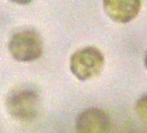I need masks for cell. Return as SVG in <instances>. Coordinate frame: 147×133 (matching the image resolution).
I'll list each match as a JSON object with an SVG mask.
<instances>
[{
    "mask_svg": "<svg viewBox=\"0 0 147 133\" xmlns=\"http://www.w3.org/2000/svg\"><path fill=\"white\" fill-rule=\"evenodd\" d=\"M10 2L19 4V5H27L30 3H32L34 0H9Z\"/></svg>",
    "mask_w": 147,
    "mask_h": 133,
    "instance_id": "52a82bcc",
    "label": "cell"
},
{
    "mask_svg": "<svg viewBox=\"0 0 147 133\" xmlns=\"http://www.w3.org/2000/svg\"><path fill=\"white\" fill-rule=\"evenodd\" d=\"M109 116L102 109L90 107L82 112L76 120L77 133H109Z\"/></svg>",
    "mask_w": 147,
    "mask_h": 133,
    "instance_id": "277c9868",
    "label": "cell"
},
{
    "mask_svg": "<svg viewBox=\"0 0 147 133\" xmlns=\"http://www.w3.org/2000/svg\"><path fill=\"white\" fill-rule=\"evenodd\" d=\"M40 105V95L35 89L22 86L11 90L6 97V108L16 120L29 121L36 117Z\"/></svg>",
    "mask_w": 147,
    "mask_h": 133,
    "instance_id": "3957f363",
    "label": "cell"
},
{
    "mask_svg": "<svg viewBox=\"0 0 147 133\" xmlns=\"http://www.w3.org/2000/svg\"><path fill=\"white\" fill-rule=\"evenodd\" d=\"M11 57L17 62L30 63L43 53L44 44L40 34L33 28H21L9 37L7 44Z\"/></svg>",
    "mask_w": 147,
    "mask_h": 133,
    "instance_id": "6da1fadb",
    "label": "cell"
},
{
    "mask_svg": "<svg viewBox=\"0 0 147 133\" xmlns=\"http://www.w3.org/2000/svg\"><path fill=\"white\" fill-rule=\"evenodd\" d=\"M102 3L106 15L119 23L134 21L141 9V0H103Z\"/></svg>",
    "mask_w": 147,
    "mask_h": 133,
    "instance_id": "5b68a950",
    "label": "cell"
},
{
    "mask_svg": "<svg viewBox=\"0 0 147 133\" xmlns=\"http://www.w3.org/2000/svg\"><path fill=\"white\" fill-rule=\"evenodd\" d=\"M145 65H146V68L147 70V51L146 52V56H145Z\"/></svg>",
    "mask_w": 147,
    "mask_h": 133,
    "instance_id": "ba28073f",
    "label": "cell"
},
{
    "mask_svg": "<svg viewBox=\"0 0 147 133\" xmlns=\"http://www.w3.org/2000/svg\"><path fill=\"white\" fill-rule=\"evenodd\" d=\"M105 64L103 53L95 46L77 50L70 58V70L81 82L91 80L101 74Z\"/></svg>",
    "mask_w": 147,
    "mask_h": 133,
    "instance_id": "7a4b0ae2",
    "label": "cell"
},
{
    "mask_svg": "<svg viewBox=\"0 0 147 133\" xmlns=\"http://www.w3.org/2000/svg\"><path fill=\"white\" fill-rule=\"evenodd\" d=\"M135 110L138 116L147 123V94L142 95L135 104Z\"/></svg>",
    "mask_w": 147,
    "mask_h": 133,
    "instance_id": "8992f818",
    "label": "cell"
}]
</instances>
